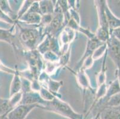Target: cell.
Listing matches in <instances>:
<instances>
[{
    "label": "cell",
    "instance_id": "6da1fadb",
    "mask_svg": "<svg viewBox=\"0 0 120 119\" xmlns=\"http://www.w3.org/2000/svg\"><path fill=\"white\" fill-rule=\"evenodd\" d=\"M41 108L52 111L69 119H83L82 114L76 113L67 102L57 97H55L51 101H47L45 105Z\"/></svg>",
    "mask_w": 120,
    "mask_h": 119
},
{
    "label": "cell",
    "instance_id": "7a4b0ae2",
    "mask_svg": "<svg viewBox=\"0 0 120 119\" xmlns=\"http://www.w3.org/2000/svg\"><path fill=\"white\" fill-rule=\"evenodd\" d=\"M20 28L19 37L22 42L30 51L35 50L40 37L42 35V31L38 28H22L17 24Z\"/></svg>",
    "mask_w": 120,
    "mask_h": 119
},
{
    "label": "cell",
    "instance_id": "3957f363",
    "mask_svg": "<svg viewBox=\"0 0 120 119\" xmlns=\"http://www.w3.org/2000/svg\"><path fill=\"white\" fill-rule=\"evenodd\" d=\"M107 45V55L111 58L117 68L120 67V41L114 36L110 34Z\"/></svg>",
    "mask_w": 120,
    "mask_h": 119
},
{
    "label": "cell",
    "instance_id": "277c9868",
    "mask_svg": "<svg viewBox=\"0 0 120 119\" xmlns=\"http://www.w3.org/2000/svg\"><path fill=\"white\" fill-rule=\"evenodd\" d=\"M41 108L39 104H19L12 109L6 116V119H25L33 109Z\"/></svg>",
    "mask_w": 120,
    "mask_h": 119
},
{
    "label": "cell",
    "instance_id": "5b68a950",
    "mask_svg": "<svg viewBox=\"0 0 120 119\" xmlns=\"http://www.w3.org/2000/svg\"><path fill=\"white\" fill-rule=\"evenodd\" d=\"M46 102L47 101L41 98L38 92L30 90L23 92L22 98L19 104H39L41 108L45 105Z\"/></svg>",
    "mask_w": 120,
    "mask_h": 119
},
{
    "label": "cell",
    "instance_id": "8992f818",
    "mask_svg": "<svg viewBox=\"0 0 120 119\" xmlns=\"http://www.w3.org/2000/svg\"><path fill=\"white\" fill-rule=\"evenodd\" d=\"M104 43V42H102L100 41H99V39L96 36L94 38H93V39H89L88 42H87V48H86V51H85L83 57H82V58H81L79 61L78 62V64H77V65H76L75 69L77 67V70H78V69L80 68L81 65H82V64L83 62L85 61V60L87 59L88 57H89L92 56L94 51H96V50L98 49L99 47H100V46H102Z\"/></svg>",
    "mask_w": 120,
    "mask_h": 119
},
{
    "label": "cell",
    "instance_id": "52a82bcc",
    "mask_svg": "<svg viewBox=\"0 0 120 119\" xmlns=\"http://www.w3.org/2000/svg\"><path fill=\"white\" fill-rule=\"evenodd\" d=\"M105 10L107 22L108 23L109 30H112L120 28V18H118L113 14L107 3L105 4Z\"/></svg>",
    "mask_w": 120,
    "mask_h": 119
},
{
    "label": "cell",
    "instance_id": "ba28073f",
    "mask_svg": "<svg viewBox=\"0 0 120 119\" xmlns=\"http://www.w3.org/2000/svg\"><path fill=\"white\" fill-rule=\"evenodd\" d=\"M42 15L37 13L26 12L17 20L29 25H40Z\"/></svg>",
    "mask_w": 120,
    "mask_h": 119
},
{
    "label": "cell",
    "instance_id": "9c48e42d",
    "mask_svg": "<svg viewBox=\"0 0 120 119\" xmlns=\"http://www.w3.org/2000/svg\"><path fill=\"white\" fill-rule=\"evenodd\" d=\"M75 36V30L72 29L68 26H66L64 28L60 35V41L62 45H63L64 48L69 45L73 39H74Z\"/></svg>",
    "mask_w": 120,
    "mask_h": 119
},
{
    "label": "cell",
    "instance_id": "30bf717a",
    "mask_svg": "<svg viewBox=\"0 0 120 119\" xmlns=\"http://www.w3.org/2000/svg\"><path fill=\"white\" fill-rule=\"evenodd\" d=\"M22 78L18 71L16 70L15 73L14 74L13 79L11 83L10 97H12L16 94L22 91Z\"/></svg>",
    "mask_w": 120,
    "mask_h": 119
},
{
    "label": "cell",
    "instance_id": "8fae6325",
    "mask_svg": "<svg viewBox=\"0 0 120 119\" xmlns=\"http://www.w3.org/2000/svg\"><path fill=\"white\" fill-rule=\"evenodd\" d=\"M100 113L101 119H120V112L116 108H105Z\"/></svg>",
    "mask_w": 120,
    "mask_h": 119
},
{
    "label": "cell",
    "instance_id": "7c38bea8",
    "mask_svg": "<svg viewBox=\"0 0 120 119\" xmlns=\"http://www.w3.org/2000/svg\"><path fill=\"white\" fill-rule=\"evenodd\" d=\"M52 1H39L40 10L42 16L45 14L53 15L54 11L55 6H54Z\"/></svg>",
    "mask_w": 120,
    "mask_h": 119
},
{
    "label": "cell",
    "instance_id": "4fadbf2b",
    "mask_svg": "<svg viewBox=\"0 0 120 119\" xmlns=\"http://www.w3.org/2000/svg\"><path fill=\"white\" fill-rule=\"evenodd\" d=\"M118 93H120V86L119 85L118 80L116 79L115 80L112 82L110 83L109 87H108L106 94L104 98L108 100L110 97Z\"/></svg>",
    "mask_w": 120,
    "mask_h": 119
},
{
    "label": "cell",
    "instance_id": "5bb4252c",
    "mask_svg": "<svg viewBox=\"0 0 120 119\" xmlns=\"http://www.w3.org/2000/svg\"><path fill=\"white\" fill-rule=\"evenodd\" d=\"M15 26H13L10 29H0V41H5L9 43H11L13 38L15 35L13 34V29Z\"/></svg>",
    "mask_w": 120,
    "mask_h": 119
},
{
    "label": "cell",
    "instance_id": "9a60e30c",
    "mask_svg": "<svg viewBox=\"0 0 120 119\" xmlns=\"http://www.w3.org/2000/svg\"><path fill=\"white\" fill-rule=\"evenodd\" d=\"M12 109L9 99H3L0 97V115L7 114Z\"/></svg>",
    "mask_w": 120,
    "mask_h": 119
},
{
    "label": "cell",
    "instance_id": "2e32d148",
    "mask_svg": "<svg viewBox=\"0 0 120 119\" xmlns=\"http://www.w3.org/2000/svg\"><path fill=\"white\" fill-rule=\"evenodd\" d=\"M120 104V93L115 94L110 97L107 100L105 105V108L107 107H117Z\"/></svg>",
    "mask_w": 120,
    "mask_h": 119
},
{
    "label": "cell",
    "instance_id": "e0dca14e",
    "mask_svg": "<svg viewBox=\"0 0 120 119\" xmlns=\"http://www.w3.org/2000/svg\"><path fill=\"white\" fill-rule=\"evenodd\" d=\"M47 81L48 82L47 89L55 96V94L57 92L60 87L63 85V82H55L51 79L49 80H47Z\"/></svg>",
    "mask_w": 120,
    "mask_h": 119
},
{
    "label": "cell",
    "instance_id": "ac0fdd59",
    "mask_svg": "<svg viewBox=\"0 0 120 119\" xmlns=\"http://www.w3.org/2000/svg\"><path fill=\"white\" fill-rule=\"evenodd\" d=\"M41 98L45 101H51L55 98V96L47 89L44 87H41L39 91Z\"/></svg>",
    "mask_w": 120,
    "mask_h": 119
},
{
    "label": "cell",
    "instance_id": "d6986e66",
    "mask_svg": "<svg viewBox=\"0 0 120 119\" xmlns=\"http://www.w3.org/2000/svg\"><path fill=\"white\" fill-rule=\"evenodd\" d=\"M35 1H25L23 3L22 5L21 6L20 8L19 9V11L17 12V20H18L22 16H23L25 13H26L29 9L30 7L31 6Z\"/></svg>",
    "mask_w": 120,
    "mask_h": 119
},
{
    "label": "cell",
    "instance_id": "ffe728a7",
    "mask_svg": "<svg viewBox=\"0 0 120 119\" xmlns=\"http://www.w3.org/2000/svg\"><path fill=\"white\" fill-rule=\"evenodd\" d=\"M78 80L79 84L81 85L82 88H84L86 89V88H88L90 86V83L88 82V79L87 77V76L85 75L83 69L81 70L79 73L78 75Z\"/></svg>",
    "mask_w": 120,
    "mask_h": 119
},
{
    "label": "cell",
    "instance_id": "44dd1931",
    "mask_svg": "<svg viewBox=\"0 0 120 119\" xmlns=\"http://www.w3.org/2000/svg\"><path fill=\"white\" fill-rule=\"evenodd\" d=\"M0 9L2 11L4 12L5 14H7V16H9L11 18L13 19L12 15L13 14V11L11 9L7 1H0Z\"/></svg>",
    "mask_w": 120,
    "mask_h": 119
},
{
    "label": "cell",
    "instance_id": "7402d4cb",
    "mask_svg": "<svg viewBox=\"0 0 120 119\" xmlns=\"http://www.w3.org/2000/svg\"><path fill=\"white\" fill-rule=\"evenodd\" d=\"M107 89H108V87H107L106 83L99 86V88L98 89V91H97L96 95V100H100V99L103 98L106 95Z\"/></svg>",
    "mask_w": 120,
    "mask_h": 119
},
{
    "label": "cell",
    "instance_id": "603a6c76",
    "mask_svg": "<svg viewBox=\"0 0 120 119\" xmlns=\"http://www.w3.org/2000/svg\"><path fill=\"white\" fill-rule=\"evenodd\" d=\"M110 34L114 36L116 39H118L120 41V28L110 30Z\"/></svg>",
    "mask_w": 120,
    "mask_h": 119
},
{
    "label": "cell",
    "instance_id": "cb8c5ba5",
    "mask_svg": "<svg viewBox=\"0 0 120 119\" xmlns=\"http://www.w3.org/2000/svg\"><path fill=\"white\" fill-rule=\"evenodd\" d=\"M115 75H116V79L118 80V82L119 83V85L120 86V67L117 68V69L116 70V72H115Z\"/></svg>",
    "mask_w": 120,
    "mask_h": 119
},
{
    "label": "cell",
    "instance_id": "d4e9b609",
    "mask_svg": "<svg viewBox=\"0 0 120 119\" xmlns=\"http://www.w3.org/2000/svg\"><path fill=\"white\" fill-rule=\"evenodd\" d=\"M92 119H101V118H100V112H98V113L96 114V116L94 117Z\"/></svg>",
    "mask_w": 120,
    "mask_h": 119
},
{
    "label": "cell",
    "instance_id": "484cf974",
    "mask_svg": "<svg viewBox=\"0 0 120 119\" xmlns=\"http://www.w3.org/2000/svg\"><path fill=\"white\" fill-rule=\"evenodd\" d=\"M7 114H5V115H0V119H5V117L7 116Z\"/></svg>",
    "mask_w": 120,
    "mask_h": 119
},
{
    "label": "cell",
    "instance_id": "4316f807",
    "mask_svg": "<svg viewBox=\"0 0 120 119\" xmlns=\"http://www.w3.org/2000/svg\"><path fill=\"white\" fill-rule=\"evenodd\" d=\"M115 108H116L117 109V110H118V111H120V104L119 105H118V106L117 107H115Z\"/></svg>",
    "mask_w": 120,
    "mask_h": 119
},
{
    "label": "cell",
    "instance_id": "83f0119b",
    "mask_svg": "<svg viewBox=\"0 0 120 119\" xmlns=\"http://www.w3.org/2000/svg\"><path fill=\"white\" fill-rule=\"evenodd\" d=\"M5 119H6V117H5Z\"/></svg>",
    "mask_w": 120,
    "mask_h": 119
}]
</instances>
